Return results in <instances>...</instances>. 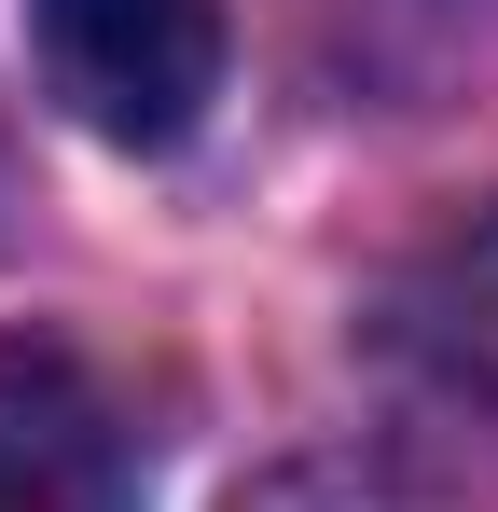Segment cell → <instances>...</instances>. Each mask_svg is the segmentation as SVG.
<instances>
[{
	"label": "cell",
	"instance_id": "obj_3",
	"mask_svg": "<svg viewBox=\"0 0 498 512\" xmlns=\"http://www.w3.org/2000/svg\"><path fill=\"white\" fill-rule=\"evenodd\" d=\"M388 346H402L443 402L498 416V208H485V222H457V236L388 291Z\"/></svg>",
	"mask_w": 498,
	"mask_h": 512
},
{
	"label": "cell",
	"instance_id": "obj_2",
	"mask_svg": "<svg viewBox=\"0 0 498 512\" xmlns=\"http://www.w3.org/2000/svg\"><path fill=\"white\" fill-rule=\"evenodd\" d=\"M0 512H139V429L97 360L14 333L0 346Z\"/></svg>",
	"mask_w": 498,
	"mask_h": 512
},
{
	"label": "cell",
	"instance_id": "obj_1",
	"mask_svg": "<svg viewBox=\"0 0 498 512\" xmlns=\"http://www.w3.org/2000/svg\"><path fill=\"white\" fill-rule=\"evenodd\" d=\"M28 42H42V84L70 97V125L125 153L194 139L222 97V0H28Z\"/></svg>",
	"mask_w": 498,
	"mask_h": 512
}]
</instances>
